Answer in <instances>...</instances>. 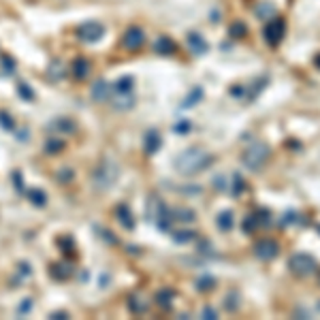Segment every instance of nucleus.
I'll return each instance as SVG.
<instances>
[{"mask_svg":"<svg viewBox=\"0 0 320 320\" xmlns=\"http://www.w3.org/2000/svg\"><path fill=\"white\" fill-rule=\"evenodd\" d=\"M203 316H207V318H216V312H213L211 308H205V310H203Z\"/></svg>","mask_w":320,"mask_h":320,"instance_id":"obj_26","label":"nucleus"},{"mask_svg":"<svg viewBox=\"0 0 320 320\" xmlns=\"http://www.w3.org/2000/svg\"><path fill=\"white\" fill-rule=\"evenodd\" d=\"M239 293H235V290H233V293H229V297H226V310H229V312H235V310H237L239 308Z\"/></svg>","mask_w":320,"mask_h":320,"instance_id":"obj_14","label":"nucleus"},{"mask_svg":"<svg viewBox=\"0 0 320 320\" xmlns=\"http://www.w3.org/2000/svg\"><path fill=\"white\" fill-rule=\"evenodd\" d=\"M231 92H233V94H235V98H241V96H244V88H241V85H233V88H231Z\"/></svg>","mask_w":320,"mask_h":320,"instance_id":"obj_24","label":"nucleus"},{"mask_svg":"<svg viewBox=\"0 0 320 320\" xmlns=\"http://www.w3.org/2000/svg\"><path fill=\"white\" fill-rule=\"evenodd\" d=\"M231 34H233L235 39H237V37H239V39H241V37H246V34H248V28H246L244 21H237V24H233Z\"/></svg>","mask_w":320,"mask_h":320,"instance_id":"obj_15","label":"nucleus"},{"mask_svg":"<svg viewBox=\"0 0 320 320\" xmlns=\"http://www.w3.org/2000/svg\"><path fill=\"white\" fill-rule=\"evenodd\" d=\"M246 190V184H244V177L239 173H235V188H233V194H241Z\"/></svg>","mask_w":320,"mask_h":320,"instance_id":"obj_18","label":"nucleus"},{"mask_svg":"<svg viewBox=\"0 0 320 320\" xmlns=\"http://www.w3.org/2000/svg\"><path fill=\"white\" fill-rule=\"evenodd\" d=\"M233 224H235V218H233V211H222L218 216V229L220 231H231L233 229Z\"/></svg>","mask_w":320,"mask_h":320,"instance_id":"obj_10","label":"nucleus"},{"mask_svg":"<svg viewBox=\"0 0 320 320\" xmlns=\"http://www.w3.org/2000/svg\"><path fill=\"white\" fill-rule=\"evenodd\" d=\"M318 284H320V275H318Z\"/></svg>","mask_w":320,"mask_h":320,"instance_id":"obj_29","label":"nucleus"},{"mask_svg":"<svg viewBox=\"0 0 320 320\" xmlns=\"http://www.w3.org/2000/svg\"><path fill=\"white\" fill-rule=\"evenodd\" d=\"M156 52H160V54H171V52H175V43L171 41V39H160L158 45H156Z\"/></svg>","mask_w":320,"mask_h":320,"instance_id":"obj_12","label":"nucleus"},{"mask_svg":"<svg viewBox=\"0 0 320 320\" xmlns=\"http://www.w3.org/2000/svg\"><path fill=\"white\" fill-rule=\"evenodd\" d=\"M295 222H299V213L295 209H288L286 213H284V218H282V224L288 226V224H295Z\"/></svg>","mask_w":320,"mask_h":320,"instance_id":"obj_17","label":"nucleus"},{"mask_svg":"<svg viewBox=\"0 0 320 320\" xmlns=\"http://www.w3.org/2000/svg\"><path fill=\"white\" fill-rule=\"evenodd\" d=\"M254 218H256V224L258 226H269L271 224V213H269V209H258L254 213Z\"/></svg>","mask_w":320,"mask_h":320,"instance_id":"obj_11","label":"nucleus"},{"mask_svg":"<svg viewBox=\"0 0 320 320\" xmlns=\"http://www.w3.org/2000/svg\"><path fill=\"white\" fill-rule=\"evenodd\" d=\"M314 64H316V68H320V54H318L316 58H314Z\"/></svg>","mask_w":320,"mask_h":320,"instance_id":"obj_27","label":"nucleus"},{"mask_svg":"<svg viewBox=\"0 0 320 320\" xmlns=\"http://www.w3.org/2000/svg\"><path fill=\"white\" fill-rule=\"evenodd\" d=\"M288 269L297 277H308L316 271V260H314V256H310L305 252H297L288 258Z\"/></svg>","mask_w":320,"mask_h":320,"instance_id":"obj_3","label":"nucleus"},{"mask_svg":"<svg viewBox=\"0 0 320 320\" xmlns=\"http://www.w3.org/2000/svg\"><path fill=\"white\" fill-rule=\"evenodd\" d=\"M211 162V156L207 152H203L201 147H190L186 152H182L175 160V169L182 175H196L203 169H207Z\"/></svg>","mask_w":320,"mask_h":320,"instance_id":"obj_1","label":"nucleus"},{"mask_svg":"<svg viewBox=\"0 0 320 320\" xmlns=\"http://www.w3.org/2000/svg\"><path fill=\"white\" fill-rule=\"evenodd\" d=\"M262 37H265L267 45L277 47L284 41V37H286V21L282 17H271V21H269L265 26V30H262Z\"/></svg>","mask_w":320,"mask_h":320,"instance_id":"obj_4","label":"nucleus"},{"mask_svg":"<svg viewBox=\"0 0 320 320\" xmlns=\"http://www.w3.org/2000/svg\"><path fill=\"white\" fill-rule=\"evenodd\" d=\"M267 83H269V79H267V77H260V81H258V85H252V92H250V98H256V96H258L260 94V92L262 90H265L267 88Z\"/></svg>","mask_w":320,"mask_h":320,"instance_id":"obj_16","label":"nucleus"},{"mask_svg":"<svg viewBox=\"0 0 320 320\" xmlns=\"http://www.w3.org/2000/svg\"><path fill=\"white\" fill-rule=\"evenodd\" d=\"M203 98V90L201 88H194L190 92V96L186 98V101H184V107H192V105H196L198 101H201Z\"/></svg>","mask_w":320,"mask_h":320,"instance_id":"obj_13","label":"nucleus"},{"mask_svg":"<svg viewBox=\"0 0 320 320\" xmlns=\"http://www.w3.org/2000/svg\"><path fill=\"white\" fill-rule=\"evenodd\" d=\"M256 226H258V224H256V218H254V213H252V216H248V218H246V222H244V231H246V233H252V231L256 229Z\"/></svg>","mask_w":320,"mask_h":320,"instance_id":"obj_21","label":"nucleus"},{"mask_svg":"<svg viewBox=\"0 0 320 320\" xmlns=\"http://www.w3.org/2000/svg\"><path fill=\"white\" fill-rule=\"evenodd\" d=\"M316 229H318V233H320V224H318V226H316Z\"/></svg>","mask_w":320,"mask_h":320,"instance_id":"obj_28","label":"nucleus"},{"mask_svg":"<svg viewBox=\"0 0 320 320\" xmlns=\"http://www.w3.org/2000/svg\"><path fill=\"white\" fill-rule=\"evenodd\" d=\"M209 288H213V277H201L198 280V290H209Z\"/></svg>","mask_w":320,"mask_h":320,"instance_id":"obj_22","label":"nucleus"},{"mask_svg":"<svg viewBox=\"0 0 320 320\" xmlns=\"http://www.w3.org/2000/svg\"><path fill=\"white\" fill-rule=\"evenodd\" d=\"M192 237H194V233L192 231H180L175 235V241H180V244H186V241H190Z\"/></svg>","mask_w":320,"mask_h":320,"instance_id":"obj_20","label":"nucleus"},{"mask_svg":"<svg viewBox=\"0 0 320 320\" xmlns=\"http://www.w3.org/2000/svg\"><path fill=\"white\" fill-rule=\"evenodd\" d=\"M147 149H149V152H156V149H158V145H160V137H158V134H156V132H152V134H149V139H147Z\"/></svg>","mask_w":320,"mask_h":320,"instance_id":"obj_19","label":"nucleus"},{"mask_svg":"<svg viewBox=\"0 0 320 320\" xmlns=\"http://www.w3.org/2000/svg\"><path fill=\"white\" fill-rule=\"evenodd\" d=\"M213 182H216V188H222V190L226 188V182H224V177H220V175H218V177H216V180H213Z\"/></svg>","mask_w":320,"mask_h":320,"instance_id":"obj_25","label":"nucleus"},{"mask_svg":"<svg viewBox=\"0 0 320 320\" xmlns=\"http://www.w3.org/2000/svg\"><path fill=\"white\" fill-rule=\"evenodd\" d=\"M175 130L180 132V134L188 132V130H190V122H182V124H177V128H175Z\"/></svg>","mask_w":320,"mask_h":320,"instance_id":"obj_23","label":"nucleus"},{"mask_svg":"<svg viewBox=\"0 0 320 320\" xmlns=\"http://www.w3.org/2000/svg\"><path fill=\"white\" fill-rule=\"evenodd\" d=\"M269 154H271L269 145H267V143H260V141H256V143L248 145V147L244 149V154H241V162H244L248 169L256 171V169H260V167L267 162Z\"/></svg>","mask_w":320,"mask_h":320,"instance_id":"obj_2","label":"nucleus"},{"mask_svg":"<svg viewBox=\"0 0 320 320\" xmlns=\"http://www.w3.org/2000/svg\"><path fill=\"white\" fill-rule=\"evenodd\" d=\"M81 37L85 41H96L98 37H103V26H98V24H88V26H83L81 28Z\"/></svg>","mask_w":320,"mask_h":320,"instance_id":"obj_9","label":"nucleus"},{"mask_svg":"<svg viewBox=\"0 0 320 320\" xmlns=\"http://www.w3.org/2000/svg\"><path fill=\"white\" fill-rule=\"evenodd\" d=\"M122 43H124L126 49H139L141 45H143V30H141V28H134V26L128 28Z\"/></svg>","mask_w":320,"mask_h":320,"instance_id":"obj_6","label":"nucleus"},{"mask_svg":"<svg viewBox=\"0 0 320 320\" xmlns=\"http://www.w3.org/2000/svg\"><path fill=\"white\" fill-rule=\"evenodd\" d=\"M256 17L258 19H271L275 15V4L269 2V0H262V2L256 4Z\"/></svg>","mask_w":320,"mask_h":320,"instance_id":"obj_8","label":"nucleus"},{"mask_svg":"<svg viewBox=\"0 0 320 320\" xmlns=\"http://www.w3.org/2000/svg\"><path fill=\"white\" fill-rule=\"evenodd\" d=\"M280 254V246L273 239H260L254 244V256L258 260H273Z\"/></svg>","mask_w":320,"mask_h":320,"instance_id":"obj_5","label":"nucleus"},{"mask_svg":"<svg viewBox=\"0 0 320 320\" xmlns=\"http://www.w3.org/2000/svg\"><path fill=\"white\" fill-rule=\"evenodd\" d=\"M188 47H190L196 56H201V54L207 52V41H205L198 32H190V34H188Z\"/></svg>","mask_w":320,"mask_h":320,"instance_id":"obj_7","label":"nucleus"}]
</instances>
